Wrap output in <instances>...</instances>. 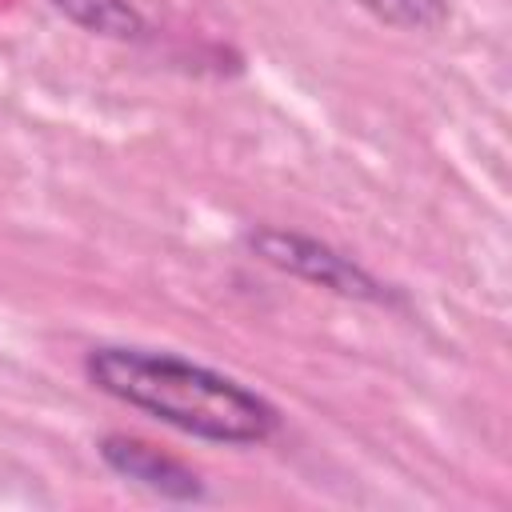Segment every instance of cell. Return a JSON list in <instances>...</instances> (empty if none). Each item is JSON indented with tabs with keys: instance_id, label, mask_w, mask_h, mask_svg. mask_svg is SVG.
Returning <instances> with one entry per match:
<instances>
[{
	"instance_id": "6da1fadb",
	"label": "cell",
	"mask_w": 512,
	"mask_h": 512,
	"mask_svg": "<svg viewBox=\"0 0 512 512\" xmlns=\"http://www.w3.org/2000/svg\"><path fill=\"white\" fill-rule=\"evenodd\" d=\"M80 368L108 400L204 444L256 448L280 432V408L264 392L168 348L96 344L84 352Z\"/></svg>"
},
{
	"instance_id": "7a4b0ae2",
	"label": "cell",
	"mask_w": 512,
	"mask_h": 512,
	"mask_svg": "<svg viewBox=\"0 0 512 512\" xmlns=\"http://www.w3.org/2000/svg\"><path fill=\"white\" fill-rule=\"evenodd\" d=\"M240 240L268 268H276L284 276H296L304 284H316L332 296H344V300H356V304H376V308L400 304V292L388 280H380L356 256L332 248L328 240H316V236L296 232V228H276V224H252Z\"/></svg>"
},
{
	"instance_id": "3957f363",
	"label": "cell",
	"mask_w": 512,
	"mask_h": 512,
	"mask_svg": "<svg viewBox=\"0 0 512 512\" xmlns=\"http://www.w3.org/2000/svg\"><path fill=\"white\" fill-rule=\"evenodd\" d=\"M96 456L124 484H136V488H144L168 504H204L208 500V484L192 464L168 456L164 448H156L140 436L108 432L96 440Z\"/></svg>"
},
{
	"instance_id": "277c9868",
	"label": "cell",
	"mask_w": 512,
	"mask_h": 512,
	"mask_svg": "<svg viewBox=\"0 0 512 512\" xmlns=\"http://www.w3.org/2000/svg\"><path fill=\"white\" fill-rule=\"evenodd\" d=\"M52 12H60L68 24L100 36V40H120L136 44L148 36V20L132 0H48Z\"/></svg>"
},
{
	"instance_id": "5b68a950",
	"label": "cell",
	"mask_w": 512,
	"mask_h": 512,
	"mask_svg": "<svg viewBox=\"0 0 512 512\" xmlns=\"http://www.w3.org/2000/svg\"><path fill=\"white\" fill-rule=\"evenodd\" d=\"M364 8L376 24L396 28V32H436L452 20L448 0H352Z\"/></svg>"
}]
</instances>
